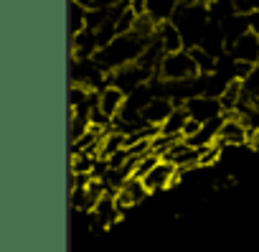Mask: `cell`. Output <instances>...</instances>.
<instances>
[{
    "label": "cell",
    "instance_id": "cell-1",
    "mask_svg": "<svg viewBox=\"0 0 259 252\" xmlns=\"http://www.w3.org/2000/svg\"><path fill=\"white\" fill-rule=\"evenodd\" d=\"M150 39L135 33V31H130V33H117L107 46H102L97 51V61L104 71H114L119 66H127V64H133L143 56V51L148 49Z\"/></svg>",
    "mask_w": 259,
    "mask_h": 252
},
{
    "label": "cell",
    "instance_id": "cell-2",
    "mask_svg": "<svg viewBox=\"0 0 259 252\" xmlns=\"http://www.w3.org/2000/svg\"><path fill=\"white\" fill-rule=\"evenodd\" d=\"M170 21L178 26V31H181L183 41H186V49H193V46L201 44V39H203V33H206V28L211 23V11H208L206 3L181 0V6L176 8Z\"/></svg>",
    "mask_w": 259,
    "mask_h": 252
},
{
    "label": "cell",
    "instance_id": "cell-3",
    "mask_svg": "<svg viewBox=\"0 0 259 252\" xmlns=\"http://www.w3.org/2000/svg\"><path fill=\"white\" fill-rule=\"evenodd\" d=\"M198 64L191 54V49H181V51H170L160 59L155 77L165 79V82H183V79H193L198 77Z\"/></svg>",
    "mask_w": 259,
    "mask_h": 252
},
{
    "label": "cell",
    "instance_id": "cell-4",
    "mask_svg": "<svg viewBox=\"0 0 259 252\" xmlns=\"http://www.w3.org/2000/svg\"><path fill=\"white\" fill-rule=\"evenodd\" d=\"M251 135H254V130L249 128V120H244V117L236 115V112H226L216 143H219L221 148H239V146L251 143Z\"/></svg>",
    "mask_w": 259,
    "mask_h": 252
},
{
    "label": "cell",
    "instance_id": "cell-5",
    "mask_svg": "<svg viewBox=\"0 0 259 252\" xmlns=\"http://www.w3.org/2000/svg\"><path fill=\"white\" fill-rule=\"evenodd\" d=\"M153 77H155V69H150V66L140 64V61H133L127 66H119V69L109 71V84H114V87H119V89H124L130 94V92H135L138 87L148 84Z\"/></svg>",
    "mask_w": 259,
    "mask_h": 252
},
{
    "label": "cell",
    "instance_id": "cell-6",
    "mask_svg": "<svg viewBox=\"0 0 259 252\" xmlns=\"http://www.w3.org/2000/svg\"><path fill=\"white\" fill-rule=\"evenodd\" d=\"M181 176H183V173H181V168H178L176 163H170L168 158H160V161L143 176V184H145L148 191L153 194V191H163V189L178 184Z\"/></svg>",
    "mask_w": 259,
    "mask_h": 252
},
{
    "label": "cell",
    "instance_id": "cell-7",
    "mask_svg": "<svg viewBox=\"0 0 259 252\" xmlns=\"http://www.w3.org/2000/svg\"><path fill=\"white\" fill-rule=\"evenodd\" d=\"M183 107L188 110L191 117H196V120H201V122H208V120L224 115L221 99H219V97H211V94H196V97L186 99Z\"/></svg>",
    "mask_w": 259,
    "mask_h": 252
},
{
    "label": "cell",
    "instance_id": "cell-8",
    "mask_svg": "<svg viewBox=\"0 0 259 252\" xmlns=\"http://www.w3.org/2000/svg\"><path fill=\"white\" fill-rule=\"evenodd\" d=\"M148 194H150V191H148V186L143 184V178H138V176H130V178L122 184V189L114 194V199H117L119 209L124 211V209H130V206L140 204Z\"/></svg>",
    "mask_w": 259,
    "mask_h": 252
},
{
    "label": "cell",
    "instance_id": "cell-9",
    "mask_svg": "<svg viewBox=\"0 0 259 252\" xmlns=\"http://www.w3.org/2000/svg\"><path fill=\"white\" fill-rule=\"evenodd\" d=\"M176 110V102L165 94H155L145 107H143V120L148 125H155V128H160V125L168 120V115Z\"/></svg>",
    "mask_w": 259,
    "mask_h": 252
},
{
    "label": "cell",
    "instance_id": "cell-10",
    "mask_svg": "<svg viewBox=\"0 0 259 252\" xmlns=\"http://www.w3.org/2000/svg\"><path fill=\"white\" fill-rule=\"evenodd\" d=\"M229 54L236 61H249V64H259V36L254 31H246L239 41H234L229 46Z\"/></svg>",
    "mask_w": 259,
    "mask_h": 252
},
{
    "label": "cell",
    "instance_id": "cell-11",
    "mask_svg": "<svg viewBox=\"0 0 259 252\" xmlns=\"http://www.w3.org/2000/svg\"><path fill=\"white\" fill-rule=\"evenodd\" d=\"M99 49L102 46H99L94 28H84L81 33L71 36V56H76V59H94Z\"/></svg>",
    "mask_w": 259,
    "mask_h": 252
},
{
    "label": "cell",
    "instance_id": "cell-12",
    "mask_svg": "<svg viewBox=\"0 0 259 252\" xmlns=\"http://www.w3.org/2000/svg\"><path fill=\"white\" fill-rule=\"evenodd\" d=\"M124 102H127V92L124 89H119L114 84H107V87L99 89V107H102V112L107 117L114 120L119 115V110L124 107Z\"/></svg>",
    "mask_w": 259,
    "mask_h": 252
},
{
    "label": "cell",
    "instance_id": "cell-13",
    "mask_svg": "<svg viewBox=\"0 0 259 252\" xmlns=\"http://www.w3.org/2000/svg\"><path fill=\"white\" fill-rule=\"evenodd\" d=\"M221 23V31H224V39H226V46H231L234 41H239L249 28V13H229L226 18L219 21Z\"/></svg>",
    "mask_w": 259,
    "mask_h": 252
},
{
    "label": "cell",
    "instance_id": "cell-14",
    "mask_svg": "<svg viewBox=\"0 0 259 252\" xmlns=\"http://www.w3.org/2000/svg\"><path fill=\"white\" fill-rule=\"evenodd\" d=\"M155 39H158V41L163 44L165 54L186 49V41H183V36H181V31H178V26H176L173 21H163V23H158Z\"/></svg>",
    "mask_w": 259,
    "mask_h": 252
},
{
    "label": "cell",
    "instance_id": "cell-15",
    "mask_svg": "<svg viewBox=\"0 0 259 252\" xmlns=\"http://www.w3.org/2000/svg\"><path fill=\"white\" fill-rule=\"evenodd\" d=\"M188 110L183 104H176V110L168 115V120L160 125V133L165 135H183V128H186V122H188Z\"/></svg>",
    "mask_w": 259,
    "mask_h": 252
},
{
    "label": "cell",
    "instance_id": "cell-16",
    "mask_svg": "<svg viewBox=\"0 0 259 252\" xmlns=\"http://www.w3.org/2000/svg\"><path fill=\"white\" fill-rule=\"evenodd\" d=\"M87 16H89V8L84 3H79V0H69V39L87 28Z\"/></svg>",
    "mask_w": 259,
    "mask_h": 252
},
{
    "label": "cell",
    "instance_id": "cell-17",
    "mask_svg": "<svg viewBox=\"0 0 259 252\" xmlns=\"http://www.w3.org/2000/svg\"><path fill=\"white\" fill-rule=\"evenodd\" d=\"M178 6H181V0H148V16L155 23H163L173 18Z\"/></svg>",
    "mask_w": 259,
    "mask_h": 252
},
{
    "label": "cell",
    "instance_id": "cell-18",
    "mask_svg": "<svg viewBox=\"0 0 259 252\" xmlns=\"http://www.w3.org/2000/svg\"><path fill=\"white\" fill-rule=\"evenodd\" d=\"M241 97H244V82H241V79H231V82L226 84L224 94L219 97V99H221L224 112H236V107H239Z\"/></svg>",
    "mask_w": 259,
    "mask_h": 252
},
{
    "label": "cell",
    "instance_id": "cell-19",
    "mask_svg": "<svg viewBox=\"0 0 259 252\" xmlns=\"http://www.w3.org/2000/svg\"><path fill=\"white\" fill-rule=\"evenodd\" d=\"M191 54H193V59H196V64H198V71H201V74H213V71H216V66H219V56L208 54V51H206V49H201V46H193V49H191Z\"/></svg>",
    "mask_w": 259,
    "mask_h": 252
},
{
    "label": "cell",
    "instance_id": "cell-20",
    "mask_svg": "<svg viewBox=\"0 0 259 252\" xmlns=\"http://www.w3.org/2000/svg\"><path fill=\"white\" fill-rule=\"evenodd\" d=\"M244 94L246 97H259V64H254L251 74L244 79Z\"/></svg>",
    "mask_w": 259,
    "mask_h": 252
},
{
    "label": "cell",
    "instance_id": "cell-21",
    "mask_svg": "<svg viewBox=\"0 0 259 252\" xmlns=\"http://www.w3.org/2000/svg\"><path fill=\"white\" fill-rule=\"evenodd\" d=\"M201 128H203V122H201V120H196V117H188L186 128H183V138H191V135H196Z\"/></svg>",
    "mask_w": 259,
    "mask_h": 252
},
{
    "label": "cell",
    "instance_id": "cell-22",
    "mask_svg": "<svg viewBox=\"0 0 259 252\" xmlns=\"http://www.w3.org/2000/svg\"><path fill=\"white\" fill-rule=\"evenodd\" d=\"M249 28L259 36V11H251V13H249Z\"/></svg>",
    "mask_w": 259,
    "mask_h": 252
},
{
    "label": "cell",
    "instance_id": "cell-23",
    "mask_svg": "<svg viewBox=\"0 0 259 252\" xmlns=\"http://www.w3.org/2000/svg\"><path fill=\"white\" fill-rule=\"evenodd\" d=\"M251 3V11H259V0H249Z\"/></svg>",
    "mask_w": 259,
    "mask_h": 252
}]
</instances>
